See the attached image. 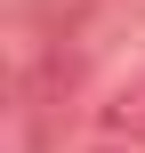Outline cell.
Masks as SVG:
<instances>
[{"instance_id": "1", "label": "cell", "mask_w": 145, "mask_h": 153, "mask_svg": "<svg viewBox=\"0 0 145 153\" xmlns=\"http://www.w3.org/2000/svg\"><path fill=\"white\" fill-rule=\"evenodd\" d=\"M105 129H121V137H145V73L113 89V105H105Z\"/></svg>"}]
</instances>
